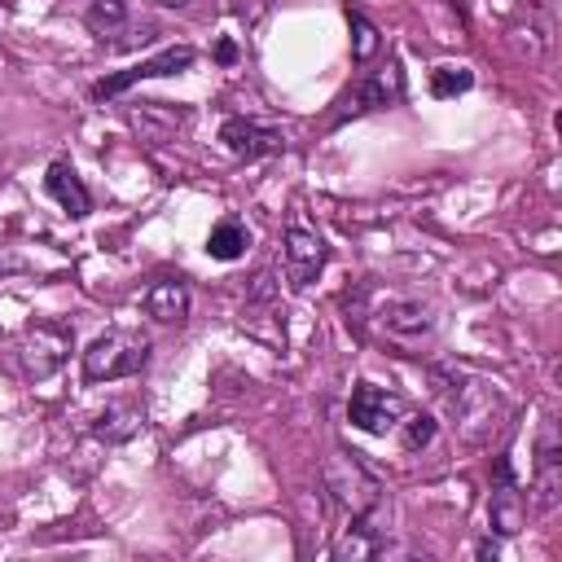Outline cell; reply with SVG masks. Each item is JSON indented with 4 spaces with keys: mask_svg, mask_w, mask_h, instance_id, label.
<instances>
[{
    "mask_svg": "<svg viewBox=\"0 0 562 562\" xmlns=\"http://www.w3.org/2000/svg\"><path fill=\"white\" fill-rule=\"evenodd\" d=\"M439 391H443L448 413H452V426H457V435L465 443L487 448L492 439L505 435V426L514 417V404H509V395L496 382L457 369V373H448V386H439Z\"/></svg>",
    "mask_w": 562,
    "mask_h": 562,
    "instance_id": "cell-1",
    "label": "cell"
},
{
    "mask_svg": "<svg viewBox=\"0 0 562 562\" xmlns=\"http://www.w3.org/2000/svg\"><path fill=\"white\" fill-rule=\"evenodd\" d=\"M83 18H88V31H92L97 40H105V35H110V44H123V35H119V31H127V26H132L127 0H92Z\"/></svg>",
    "mask_w": 562,
    "mask_h": 562,
    "instance_id": "cell-16",
    "label": "cell"
},
{
    "mask_svg": "<svg viewBox=\"0 0 562 562\" xmlns=\"http://www.w3.org/2000/svg\"><path fill=\"white\" fill-rule=\"evenodd\" d=\"M382 549V540H378V527H369V522H356V527H347L338 540H334V558L338 562H356V558H373Z\"/></svg>",
    "mask_w": 562,
    "mask_h": 562,
    "instance_id": "cell-18",
    "label": "cell"
},
{
    "mask_svg": "<svg viewBox=\"0 0 562 562\" xmlns=\"http://www.w3.org/2000/svg\"><path fill=\"white\" fill-rule=\"evenodd\" d=\"M44 189H48V198H53L66 215H75V220H83V215L92 211V198H88V189H83V180L75 176L70 162H53L48 176H44Z\"/></svg>",
    "mask_w": 562,
    "mask_h": 562,
    "instance_id": "cell-12",
    "label": "cell"
},
{
    "mask_svg": "<svg viewBox=\"0 0 562 562\" xmlns=\"http://www.w3.org/2000/svg\"><path fill=\"white\" fill-rule=\"evenodd\" d=\"M246 246H250V233H246L241 220H220V224L211 228V237H206V255H211V259H224V263L241 259Z\"/></svg>",
    "mask_w": 562,
    "mask_h": 562,
    "instance_id": "cell-17",
    "label": "cell"
},
{
    "mask_svg": "<svg viewBox=\"0 0 562 562\" xmlns=\"http://www.w3.org/2000/svg\"><path fill=\"white\" fill-rule=\"evenodd\" d=\"M325 259H329V246H325V237L316 233V228H307V224H290L285 228V250H281V263H285V281L294 285V290H307L316 277H321V268H325Z\"/></svg>",
    "mask_w": 562,
    "mask_h": 562,
    "instance_id": "cell-8",
    "label": "cell"
},
{
    "mask_svg": "<svg viewBox=\"0 0 562 562\" xmlns=\"http://www.w3.org/2000/svg\"><path fill=\"white\" fill-rule=\"evenodd\" d=\"M154 4H184V0H154Z\"/></svg>",
    "mask_w": 562,
    "mask_h": 562,
    "instance_id": "cell-23",
    "label": "cell"
},
{
    "mask_svg": "<svg viewBox=\"0 0 562 562\" xmlns=\"http://www.w3.org/2000/svg\"><path fill=\"white\" fill-rule=\"evenodd\" d=\"M193 57H198V53H193L189 44H171V48H162L158 57H145V61L127 66V70H114V75H105V79L92 88V97H97V101H105V97H119V92H127L132 83L180 75V70H189V66H193Z\"/></svg>",
    "mask_w": 562,
    "mask_h": 562,
    "instance_id": "cell-7",
    "label": "cell"
},
{
    "mask_svg": "<svg viewBox=\"0 0 562 562\" xmlns=\"http://www.w3.org/2000/svg\"><path fill=\"white\" fill-rule=\"evenodd\" d=\"M536 509L540 514H553L558 501H562V448H558V422L549 417L540 426V443H536Z\"/></svg>",
    "mask_w": 562,
    "mask_h": 562,
    "instance_id": "cell-10",
    "label": "cell"
},
{
    "mask_svg": "<svg viewBox=\"0 0 562 562\" xmlns=\"http://www.w3.org/2000/svg\"><path fill=\"white\" fill-rule=\"evenodd\" d=\"M404 97V70H400V61H386V70H373L364 83H360V92H356V110H386V105H395Z\"/></svg>",
    "mask_w": 562,
    "mask_h": 562,
    "instance_id": "cell-14",
    "label": "cell"
},
{
    "mask_svg": "<svg viewBox=\"0 0 562 562\" xmlns=\"http://www.w3.org/2000/svg\"><path fill=\"white\" fill-rule=\"evenodd\" d=\"M404 413H408L404 395H395V391H386V386H373V382L351 386L347 422H351V426H360L364 435H386V430H395Z\"/></svg>",
    "mask_w": 562,
    "mask_h": 562,
    "instance_id": "cell-6",
    "label": "cell"
},
{
    "mask_svg": "<svg viewBox=\"0 0 562 562\" xmlns=\"http://www.w3.org/2000/svg\"><path fill=\"white\" fill-rule=\"evenodd\" d=\"M347 22H351V57L356 61H369L373 53H378V26L364 18V13H347Z\"/></svg>",
    "mask_w": 562,
    "mask_h": 562,
    "instance_id": "cell-20",
    "label": "cell"
},
{
    "mask_svg": "<svg viewBox=\"0 0 562 562\" xmlns=\"http://www.w3.org/2000/svg\"><path fill=\"white\" fill-rule=\"evenodd\" d=\"M66 356H70V329L48 325V321L26 325V334L18 342V360H22V373L31 382H48L66 364Z\"/></svg>",
    "mask_w": 562,
    "mask_h": 562,
    "instance_id": "cell-5",
    "label": "cell"
},
{
    "mask_svg": "<svg viewBox=\"0 0 562 562\" xmlns=\"http://www.w3.org/2000/svg\"><path fill=\"white\" fill-rule=\"evenodd\" d=\"M356 321H373L386 338H395V342H417V338H430L435 334V316H430V307L426 303H417V299H400V294H386V299H378L369 312H360Z\"/></svg>",
    "mask_w": 562,
    "mask_h": 562,
    "instance_id": "cell-4",
    "label": "cell"
},
{
    "mask_svg": "<svg viewBox=\"0 0 562 562\" xmlns=\"http://www.w3.org/2000/svg\"><path fill=\"white\" fill-rule=\"evenodd\" d=\"M145 360H149V338L140 329H105L83 351V378L88 382H114V378L145 369Z\"/></svg>",
    "mask_w": 562,
    "mask_h": 562,
    "instance_id": "cell-3",
    "label": "cell"
},
{
    "mask_svg": "<svg viewBox=\"0 0 562 562\" xmlns=\"http://www.w3.org/2000/svg\"><path fill=\"white\" fill-rule=\"evenodd\" d=\"M395 430H404V448L417 452V448H426V443L435 439V417H426V413H404Z\"/></svg>",
    "mask_w": 562,
    "mask_h": 562,
    "instance_id": "cell-21",
    "label": "cell"
},
{
    "mask_svg": "<svg viewBox=\"0 0 562 562\" xmlns=\"http://www.w3.org/2000/svg\"><path fill=\"white\" fill-rule=\"evenodd\" d=\"M487 522L501 536H518L527 527V496H522V483L514 479L505 457L496 461V483H492V496H487Z\"/></svg>",
    "mask_w": 562,
    "mask_h": 562,
    "instance_id": "cell-9",
    "label": "cell"
},
{
    "mask_svg": "<svg viewBox=\"0 0 562 562\" xmlns=\"http://www.w3.org/2000/svg\"><path fill=\"white\" fill-rule=\"evenodd\" d=\"M474 88V70L470 66H435L430 70V97L448 101V97H461Z\"/></svg>",
    "mask_w": 562,
    "mask_h": 562,
    "instance_id": "cell-19",
    "label": "cell"
},
{
    "mask_svg": "<svg viewBox=\"0 0 562 562\" xmlns=\"http://www.w3.org/2000/svg\"><path fill=\"white\" fill-rule=\"evenodd\" d=\"M215 61H224V66H228V61H237V44H233V40H220V48H215Z\"/></svg>",
    "mask_w": 562,
    "mask_h": 562,
    "instance_id": "cell-22",
    "label": "cell"
},
{
    "mask_svg": "<svg viewBox=\"0 0 562 562\" xmlns=\"http://www.w3.org/2000/svg\"><path fill=\"white\" fill-rule=\"evenodd\" d=\"M321 483H325L329 501H334L351 522H369V527H373V518H378L382 505H386V492H382L378 474L360 461V452H342V448L329 452L325 465H321Z\"/></svg>",
    "mask_w": 562,
    "mask_h": 562,
    "instance_id": "cell-2",
    "label": "cell"
},
{
    "mask_svg": "<svg viewBox=\"0 0 562 562\" xmlns=\"http://www.w3.org/2000/svg\"><path fill=\"white\" fill-rule=\"evenodd\" d=\"M145 312L162 325H180L189 316V285L180 277H162L145 290Z\"/></svg>",
    "mask_w": 562,
    "mask_h": 562,
    "instance_id": "cell-13",
    "label": "cell"
},
{
    "mask_svg": "<svg viewBox=\"0 0 562 562\" xmlns=\"http://www.w3.org/2000/svg\"><path fill=\"white\" fill-rule=\"evenodd\" d=\"M140 426H145V417H140L136 404H105V408L92 417V435L105 439V443H127Z\"/></svg>",
    "mask_w": 562,
    "mask_h": 562,
    "instance_id": "cell-15",
    "label": "cell"
},
{
    "mask_svg": "<svg viewBox=\"0 0 562 562\" xmlns=\"http://www.w3.org/2000/svg\"><path fill=\"white\" fill-rule=\"evenodd\" d=\"M220 140H224V149H228L233 158H246V162H255V158H263V154H277V149L285 145V136H281L277 127H263V123H255V119H224Z\"/></svg>",
    "mask_w": 562,
    "mask_h": 562,
    "instance_id": "cell-11",
    "label": "cell"
}]
</instances>
